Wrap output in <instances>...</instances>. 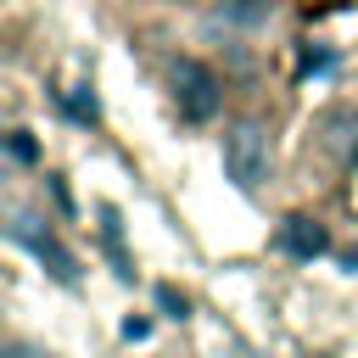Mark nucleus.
<instances>
[{
    "mask_svg": "<svg viewBox=\"0 0 358 358\" xmlns=\"http://www.w3.org/2000/svg\"><path fill=\"white\" fill-rule=\"evenodd\" d=\"M285 28V0H201L196 39L224 56H257Z\"/></svg>",
    "mask_w": 358,
    "mask_h": 358,
    "instance_id": "f257e3e1",
    "label": "nucleus"
},
{
    "mask_svg": "<svg viewBox=\"0 0 358 358\" xmlns=\"http://www.w3.org/2000/svg\"><path fill=\"white\" fill-rule=\"evenodd\" d=\"M162 90H168V106L179 112V123H190V129L224 123L229 84H224V73L207 50H168L162 56Z\"/></svg>",
    "mask_w": 358,
    "mask_h": 358,
    "instance_id": "f03ea898",
    "label": "nucleus"
},
{
    "mask_svg": "<svg viewBox=\"0 0 358 358\" xmlns=\"http://www.w3.org/2000/svg\"><path fill=\"white\" fill-rule=\"evenodd\" d=\"M218 162L241 196H257L274 173V117H263V112L224 117L218 123Z\"/></svg>",
    "mask_w": 358,
    "mask_h": 358,
    "instance_id": "7ed1b4c3",
    "label": "nucleus"
},
{
    "mask_svg": "<svg viewBox=\"0 0 358 358\" xmlns=\"http://www.w3.org/2000/svg\"><path fill=\"white\" fill-rule=\"evenodd\" d=\"M6 235H11V246H22L56 285H78V252L56 235V224H50L45 213L11 201V207H6Z\"/></svg>",
    "mask_w": 358,
    "mask_h": 358,
    "instance_id": "20e7f679",
    "label": "nucleus"
},
{
    "mask_svg": "<svg viewBox=\"0 0 358 358\" xmlns=\"http://www.w3.org/2000/svg\"><path fill=\"white\" fill-rule=\"evenodd\" d=\"M274 246H280L291 263H313V257H324L336 241H330V224H324V218H313V213H285L280 229H274Z\"/></svg>",
    "mask_w": 358,
    "mask_h": 358,
    "instance_id": "39448f33",
    "label": "nucleus"
},
{
    "mask_svg": "<svg viewBox=\"0 0 358 358\" xmlns=\"http://www.w3.org/2000/svg\"><path fill=\"white\" fill-rule=\"evenodd\" d=\"M56 101L67 106V117H73V123H101V101H95V84H67V90H56Z\"/></svg>",
    "mask_w": 358,
    "mask_h": 358,
    "instance_id": "423d86ee",
    "label": "nucleus"
},
{
    "mask_svg": "<svg viewBox=\"0 0 358 358\" xmlns=\"http://www.w3.org/2000/svg\"><path fill=\"white\" fill-rule=\"evenodd\" d=\"M0 358H56L45 341H34V336H22V330H11L6 341H0Z\"/></svg>",
    "mask_w": 358,
    "mask_h": 358,
    "instance_id": "0eeeda50",
    "label": "nucleus"
},
{
    "mask_svg": "<svg viewBox=\"0 0 358 358\" xmlns=\"http://www.w3.org/2000/svg\"><path fill=\"white\" fill-rule=\"evenodd\" d=\"M6 151H11V162H34V157H39L34 140H28V129H11V134H6Z\"/></svg>",
    "mask_w": 358,
    "mask_h": 358,
    "instance_id": "6e6552de",
    "label": "nucleus"
},
{
    "mask_svg": "<svg viewBox=\"0 0 358 358\" xmlns=\"http://www.w3.org/2000/svg\"><path fill=\"white\" fill-rule=\"evenodd\" d=\"M157 302L168 308V319H185V313H190V296H185V291H173V285H157Z\"/></svg>",
    "mask_w": 358,
    "mask_h": 358,
    "instance_id": "1a4fd4ad",
    "label": "nucleus"
},
{
    "mask_svg": "<svg viewBox=\"0 0 358 358\" xmlns=\"http://www.w3.org/2000/svg\"><path fill=\"white\" fill-rule=\"evenodd\" d=\"M140 336H151V319H123V341H140Z\"/></svg>",
    "mask_w": 358,
    "mask_h": 358,
    "instance_id": "9d476101",
    "label": "nucleus"
},
{
    "mask_svg": "<svg viewBox=\"0 0 358 358\" xmlns=\"http://www.w3.org/2000/svg\"><path fill=\"white\" fill-rule=\"evenodd\" d=\"M151 6H168V11H196L201 0H151Z\"/></svg>",
    "mask_w": 358,
    "mask_h": 358,
    "instance_id": "9b49d317",
    "label": "nucleus"
},
{
    "mask_svg": "<svg viewBox=\"0 0 358 358\" xmlns=\"http://www.w3.org/2000/svg\"><path fill=\"white\" fill-rule=\"evenodd\" d=\"M341 263H347V268H352V274H358V246H352V252H347V257H341Z\"/></svg>",
    "mask_w": 358,
    "mask_h": 358,
    "instance_id": "f8f14e48",
    "label": "nucleus"
}]
</instances>
